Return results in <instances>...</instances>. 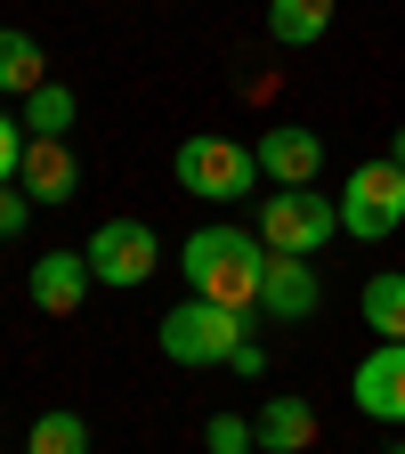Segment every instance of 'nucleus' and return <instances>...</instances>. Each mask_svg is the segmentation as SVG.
<instances>
[{
	"instance_id": "f257e3e1",
	"label": "nucleus",
	"mask_w": 405,
	"mask_h": 454,
	"mask_svg": "<svg viewBox=\"0 0 405 454\" xmlns=\"http://www.w3.org/2000/svg\"><path fill=\"white\" fill-rule=\"evenodd\" d=\"M179 276L195 284V301L219 309H260V276H268V244L244 227H195L179 244Z\"/></svg>"
},
{
	"instance_id": "f03ea898",
	"label": "nucleus",
	"mask_w": 405,
	"mask_h": 454,
	"mask_svg": "<svg viewBox=\"0 0 405 454\" xmlns=\"http://www.w3.org/2000/svg\"><path fill=\"white\" fill-rule=\"evenodd\" d=\"M340 236V203L308 195V187H276L260 195V244L284 252V260H316L324 244Z\"/></svg>"
},
{
	"instance_id": "7ed1b4c3",
	"label": "nucleus",
	"mask_w": 405,
	"mask_h": 454,
	"mask_svg": "<svg viewBox=\"0 0 405 454\" xmlns=\"http://www.w3.org/2000/svg\"><path fill=\"white\" fill-rule=\"evenodd\" d=\"M244 309H219V301H179L162 317V357L170 365H227L244 349Z\"/></svg>"
},
{
	"instance_id": "20e7f679",
	"label": "nucleus",
	"mask_w": 405,
	"mask_h": 454,
	"mask_svg": "<svg viewBox=\"0 0 405 454\" xmlns=\"http://www.w3.org/2000/svg\"><path fill=\"white\" fill-rule=\"evenodd\" d=\"M405 227V170L381 154V162H357L349 170V187H340V236H357V244H381Z\"/></svg>"
},
{
	"instance_id": "39448f33",
	"label": "nucleus",
	"mask_w": 405,
	"mask_h": 454,
	"mask_svg": "<svg viewBox=\"0 0 405 454\" xmlns=\"http://www.w3.org/2000/svg\"><path fill=\"white\" fill-rule=\"evenodd\" d=\"M170 170H179V187L203 195V203H244L260 187V154L236 146V138H187Z\"/></svg>"
},
{
	"instance_id": "423d86ee",
	"label": "nucleus",
	"mask_w": 405,
	"mask_h": 454,
	"mask_svg": "<svg viewBox=\"0 0 405 454\" xmlns=\"http://www.w3.org/2000/svg\"><path fill=\"white\" fill-rule=\"evenodd\" d=\"M82 260H90V276H97V284L130 293V284H146V276L162 268V244H154V227H146V219H105L97 236L82 244Z\"/></svg>"
},
{
	"instance_id": "0eeeda50",
	"label": "nucleus",
	"mask_w": 405,
	"mask_h": 454,
	"mask_svg": "<svg viewBox=\"0 0 405 454\" xmlns=\"http://www.w3.org/2000/svg\"><path fill=\"white\" fill-rule=\"evenodd\" d=\"M349 397H357V414H373V422H405V340H381V349L357 365Z\"/></svg>"
},
{
	"instance_id": "6e6552de",
	"label": "nucleus",
	"mask_w": 405,
	"mask_h": 454,
	"mask_svg": "<svg viewBox=\"0 0 405 454\" xmlns=\"http://www.w3.org/2000/svg\"><path fill=\"white\" fill-rule=\"evenodd\" d=\"M252 154H260V179H276V187H316V170H324V138L300 130V122L268 130Z\"/></svg>"
},
{
	"instance_id": "1a4fd4ad",
	"label": "nucleus",
	"mask_w": 405,
	"mask_h": 454,
	"mask_svg": "<svg viewBox=\"0 0 405 454\" xmlns=\"http://www.w3.org/2000/svg\"><path fill=\"white\" fill-rule=\"evenodd\" d=\"M17 187L33 203H74L82 195V162L66 138H25V170H17Z\"/></svg>"
},
{
	"instance_id": "9d476101",
	"label": "nucleus",
	"mask_w": 405,
	"mask_h": 454,
	"mask_svg": "<svg viewBox=\"0 0 405 454\" xmlns=\"http://www.w3.org/2000/svg\"><path fill=\"white\" fill-rule=\"evenodd\" d=\"M316 268L308 260H284V252H268V276H260V309L276 317V325H308L316 317Z\"/></svg>"
},
{
	"instance_id": "9b49d317",
	"label": "nucleus",
	"mask_w": 405,
	"mask_h": 454,
	"mask_svg": "<svg viewBox=\"0 0 405 454\" xmlns=\"http://www.w3.org/2000/svg\"><path fill=\"white\" fill-rule=\"evenodd\" d=\"M82 293H90V260H82V252H41V260H33V309L74 317Z\"/></svg>"
},
{
	"instance_id": "f8f14e48",
	"label": "nucleus",
	"mask_w": 405,
	"mask_h": 454,
	"mask_svg": "<svg viewBox=\"0 0 405 454\" xmlns=\"http://www.w3.org/2000/svg\"><path fill=\"white\" fill-rule=\"evenodd\" d=\"M252 422H260V454H308L316 446V406L308 397H268Z\"/></svg>"
},
{
	"instance_id": "ddd939ff",
	"label": "nucleus",
	"mask_w": 405,
	"mask_h": 454,
	"mask_svg": "<svg viewBox=\"0 0 405 454\" xmlns=\"http://www.w3.org/2000/svg\"><path fill=\"white\" fill-rule=\"evenodd\" d=\"M268 33H276L284 49L324 41V33H332V0H268Z\"/></svg>"
},
{
	"instance_id": "4468645a",
	"label": "nucleus",
	"mask_w": 405,
	"mask_h": 454,
	"mask_svg": "<svg viewBox=\"0 0 405 454\" xmlns=\"http://www.w3.org/2000/svg\"><path fill=\"white\" fill-rule=\"evenodd\" d=\"M41 82H49V66H41L33 33H9V25H0V90H9V98H33Z\"/></svg>"
},
{
	"instance_id": "2eb2a0df",
	"label": "nucleus",
	"mask_w": 405,
	"mask_h": 454,
	"mask_svg": "<svg viewBox=\"0 0 405 454\" xmlns=\"http://www.w3.org/2000/svg\"><path fill=\"white\" fill-rule=\"evenodd\" d=\"M365 325H373L381 340H405V276H397V268L365 276Z\"/></svg>"
},
{
	"instance_id": "dca6fc26",
	"label": "nucleus",
	"mask_w": 405,
	"mask_h": 454,
	"mask_svg": "<svg viewBox=\"0 0 405 454\" xmlns=\"http://www.w3.org/2000/svg\"><path fill=\"white\" fill-rule=\"evenodd\" d=\"M74 130V90L66 82H41L25 98V138H66Z\"/></svg>"
},
{
	"instance_id": "f3484780",
	"label": "nucleus",
	"mask_w": 405,
	"mask_h": 454,
	"mask_svg": "<svg viewBox=\"0 0 405 454\" xmlns=\"http://www.w3.org/2000/svg\"><path fill=\"white\" fill-rule=\"evenodd\" d=\"M25 454H90V422L82 414H41L33 438H25Z\"/></svg>"
},
{
	"instance_id": "a211bd4d",
	"label": "nucleus",
	"mask_w": 405,
	"mask_h": 454,
	"mask_svg": "<svg viewBox=\"0 0 405 454\" xmlns=\"http://www.w3.org/2000/svg\"><path fill=\"white\" fill-rule=\"evenodd\" d=\"M203 446H211V454H260V422H244V414H211V422H203Z\"/></svg>"
},
{
	"instance_id": "6ab92c4d",
	"label": "nucleus",
	"mask_w": 405,
	"mask_h": 454,
	"mask_svg": "<svg viewBox=\"0 0 405 454\" xmlns=\"http://www.w3.org/2000/svg\"><path fill=\"white\" fill-rule=\"evenodd\" d=\"M17 170H25V122L0 114V187H17Z\"/></svg>"
},
{
	"instance_id": "aec40b11",
	"label": "nucleus",
	"mask_w": 405,
	"mask_h": 454,
	"mask_svg": "<svg viewBox=\"0 0 405 454\" xmlns=\"http://www.w3.org/2000/svg\"><path fill=\"white\" fill-rule=\"evenodd\" d=\"M25 211H33V195H25V187H0V236H17Z\"/></svg>"
},
{
	"instance_id": "412c9836",
	"label": "nucleus",
	"mask_w": 405,
	"mask_h": 454,
	"mask_svg": "<svg viewBox=\"0 0 405 454\" xmlns=\"http://www.w3.org/2000/svg\"><path fill=\"white\" fill-rule=\"evenodd\" d=\"M389 162H397V170H405V130H397V138H389Z\"/></svg>"
},
{
	"instance_id": "4be33fe9",
	"label": "nucleus",
	"mask_w": 405,
	"mask_h": 454,
	"mask_svg": "<svg viewBox=\"0 0 405 454\" xmlns=\"http://www.w3.org/2000/svg\"><path fill=\"white\" fill-rule=\"evenodd\" d=\"M389 454H405V438H397V446H389Z\"/></svg>"
}]
</instances>
